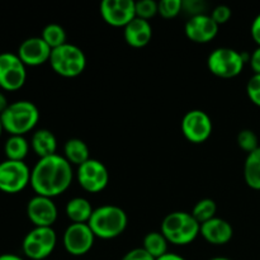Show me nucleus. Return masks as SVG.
I'll return each mask as SVG.
<instances>
[{"label":"nucleus","instance_id":"nucleus-1","mask_svg":"<svg viewBox=\"0 0 260 260\" xmlns=\"http://www.w3.org/2000/svg\"><path fill=\"white\" fill-rule=\"evenodd\" d=\"M74 179L73 165L62 155L42 157L30 169V187L37 196L55 198L70 188Z\"/></svg>","mask_w":260,"mask_h":260},{"label":"nucleus","instance_id":"nucleus-2","mask_svg":"<svg viewBox=\"0 0 260 260\" xmlns=\"http://www.w3.org/2000/svg\"><path fill=\"white\" fill-rule=\"evenodd\" d=\"M127 223H128V217L121 207L114 205H104L94 208L88 225L95 238L102 240H112L124 233Z\"/></svg>","mask_w":260,"mask_h":260},{"label":"nucleus","instance_id":"nucleus-3","mask_svg":"<svg viewBox=\"0 0 260 260\" xmlns=\"http://www.w3.org/2000/svg\"><path fill=\"white\" fill-rule=\"evenodd\" d=\"M4 131L10 136H24L35 129L40 121V109L33 102L17 101L0 114Z\"/></svg>","mask_w":260,"mask_h":260},{"label":"nucleus","instance_id":"nucleus-4","mask_svg":"<svg viewBox=\"0 0 260 260\" xmlns=\"http://www.w3.org/2000/svg\"><path fill=\"white\" fill-rule=\"evenodd\" d=\"M201 225L196 221L192 213L175 211L164 217L160 233L173 245L184 246L192 244L200 235Z\"/></svg>","mask_w":260,"mask_h":260},{"label":"nucleus","instance_id":"nucleus-5","mask_svg":"<svg viewBox=\"0 0 260 260\" xmlns=\"http://www.w3.org/2000/svg\"><path fill=\"white\" fill-rule=\"evenodd\" d=\"M48 62L57 75L71 79L84 73L86 68V56L80 47L68 42L53 48Z\"/></svg>","mask_w":260,"mask_h":260},{"label":"nucleus","instance_id":"nucleus-6","mask_svg":"<svg viewBox=\"0 0 260 260\" xmlns=\"http://www.w3.org/2000/svg\"><path fill=\"white\" fill-rule=\"evenodd\" d=\"M243 52L230 47H218L210 53L207 68L211 74L221 79H233L240 75L245 66Z\"/></svg>","mask_w":260,"mask_h":260},{"label":"nucleus","instance_id":"nucleus-7","mask_svg":"<svg viewBox=\"0 0 260 260\" xmlns=\"http://www.w3.org/2000/svg\"><path fill=\"white\" fill-rule=\"evenodd\" d=\"M57 244V235L52 228H33L24 236L22 250L25 258L46 260L53 253Z\"/></svg>","mask_w":260,"mask_h":260},{"label":"nucleus","instance_id":"nucleus-8","mask_svg":"<svg viewBox=\"0 0 260 260\" xmlns=\"http://www.w3.org/2000/svg\"><path fill=\"white\" fill-rule=\"evenodd\" d=\"M30 184V169L24 161L4 160L0 162V190L17 194Z\"/></svg>","mask_w":260,"mask_h":260},{"label":"nucleus","instance_id":"nucleus-9","mask_svg":"<svg viewBox=\"0 0 260 260\" xmlns=\"http://www.w3.org/2000/svg\"><path fill=\"white\" fill-rule=\"evenodd\" d=\"M27 80V66L17 53H0V88L5 91L19 90Z\"/></svg>","mask_w":260,"mask_h":260},{"label":"nucleus","instance_id":"nucleus-10","mask_svg":"<svg viewBox=\"0 0 260 260\" xmlns=\"http://www.w3.org/2000/svg\"><path fill=\"white\" fill-rule=\"evenodd\" d=\"M76 179L84 190L89 193H99L108 185L109 172L103 162L90 157L88 161L78 167Z\"/></svg>","mask_w":260,"mask_h":260},{"label":"nucleus","instance_id":"nucleus-11","mask_svg":"<svg viewBox=\"0 0 260 260\" xmlns=\"http://www.w3.org/2000/svg\"><path fill=\"white\" fill-rule=\"evenodd\" d=\"M95 241L88 223H70L62 235V244L65 250L73 256H81L91 250Z\"/></svg>","mask_w":260,"mask_h":260},{"label":"nucleus","instance_id":"nucleus-12","mask_svg":"<svg viewBox=\"0 0 260 260\" xmlns=\"http://www.w3.org/2000/svg\"><path fill=\"white\" fill-rule=\"evenodd\" d=\"M212 119L201 109L187 112L182 119V132L192 144H203L212 135Z\"/></svg>","mask_w":260,"mask_h":260},{"label":"nucleus","instance_id":"nucleus-13","mask_svg":"<svg viewBox=\"0 0 260 260\" xmlns=\"http://www.w3.org/2000/svg\"><path fill=\"white\" fill-rule=\"evenodd\" d=\"M101 15L112 27H126L136 18L134 0H103L101 3Z\"/></svg>","mask_w":260,"mask_h":260},{"label":"nucleus","instance_id":"nucleus-14","mask_svg":"<svg viewBox=\"0 0 260 260\" xmlns=\"http://www.w3.org/2000/svg\"><path fill=\"white\" fill-rule=\"evenodd\" d=\"M27 216L35 228H52L57 220L58 211L52 198L36 194L28 201Z\"/></svg>","mask_w":260,"mask_h":260},{"label":"nucleus","instance_id":"nucleus-15","mask_svg":"<svg viewBox=\"0 0 260 260\" xmlns=\"http://www.w3.org/2000/svg\"><path fill=\"white\" fill-rule=\"evenodd\" d=\"M50 46L41 37H29L23 41L18 47V57L25 66H41L48 62L51 57Z\"/></svg>","mask_w":260,"mask_h":260},{"label":"nucleus","instance_id":"nucleus-16","mask_svg":"<svg viewBox=\"0 0 260 260\" xmlns=\"http://www.w3.org/2000/svg\"><path fill=\"white\" fill-rule=\"evenodd\" d=\"M220 25L208 14L190 17L184 27L185 36L194 43H208L217 36Z\"/></svg>","mask_w":260,"mask_h":260},{"label":"nucleus","instance_id":"nucleus-17","mask_svg":"<svg viewBox=\"0 0 260 260\" xmlns=\"http://www.w3.org/2000/svg\"><path fill=\"white\" fill-rule=\"evenodd\" d=\"M200 235L212 245H225L230 243L234 236V229L229 221L215 217L201 225Z\"/></svg>","mask_w":260,"mask_h":260},{"label":"nucleus","instance_id":"nucleus-18","mask_svg":"<svg viewBox=\"0 0 260 260\" xmlns=\"http://www.w3.org/2000/svg\"><path fill=\"white\" fill-rule=\"evenodd\" d=\"M124 41L134 48H142L150 43L152 38V27L149 20L135 18L123 28Z\"/></svg>","mask_w":260,"mask_h":260},{"label":"nucleus","instance_id":"nucleus-19","mask_svg":"<svg viewBox=\"0 0 260 260\" xmlns=\"http://www.w3.org/2000/svg\"><path fill=\"white\" fill-rule=\"evenodd\" d=\"M30 149L40 159L57 154V140L53 132L47 128H40L35 131L30 137Z\"/></svg>","mask_w":260,"mask_h":260},{"label":"nucleus","instance_id":"nucleus-20","mask_svg":"<svg viewBox=\"0 0 260 260\" xmlns=\"http://www.w3.org/2000/svg\"><path fill=\"white\" fill-rule=\"evenodd\" d=\"M93 212V206L84 197L71 198L65 206L66 217L71 223H88Z\"/></svg>","mask_w":260,"mask_h":260},{"label":"nucleus","instance_id":"nucleus-21","mask_svg":"<svg viewBox=\"0 0 260 260\" xmlns=\"http://www.w3.org/2000/svg\"><path fill=\"white\" fill-rule=\"evenodd\" d=\"M63 157L71 165L80 167L90 159V151L86 142L80 139H70L63 145Z\"/></svg>","mask_w":260,"mask_h":260},{"label":"nucleus","instance_id":"nucleus-22","mask_svg":"<svg viewBox=\"0 0 260 260\" xmlns=\"http://www.w3.org/2000/svg\"><path fill=\"white\" fill-rule=\"evenodd\" d=\"M244 179L249 188L260 190V146L246 156L244 162Z\"/></svg>","mask_w":260,"mask_h":260},{"label":"nucleus","instance_id":"nucleus-23","mask_svg":"<svg viewBox=\"0 0 260 260\" xmlns=\"http://www.w3.org/2000/svg\"><path fill=\"white\" fill-rule=\"evenodd\" d=\"M30 144L24 136H9L4 144V154L7 160L24 161L29 152Z\"/></svg>","mask_w":260,"mask_h":260},{"label":"nucleus","instance_id":"nucleus-24","mask_svg":"<svg viewBox=\"0 0 260 260\" xmlns=\"http://www.w3.org/2000/svg\"><path fill=\"white\" fill-rule=\"evenodd\" d=\"M168 244H169V241L165 239V236L160 231H151V233L145 235L142 249L146 250L154 259H159L167 253H169Z\"/></svg>","mask_w":260,"mask_h":260},{"label":"nucleus","instance_id":"nucleus-25","mask_svg":"<svg viewBox=\"0 0 260 260\" xmlns=\"http://www.w3.org/2000/svg\"><path fill=\"white\" fill-rule=\"evenodd\" d=\"M41 38L50 46L51 50L68 43V41H66L68 36H66L65 29L57 23H51V24L46 25L42 29Z\"/></svg>","mask_w":260,"mask_h":260},{"label":"nucleus","instance_id":"nucleus-26","mask_svg":"<svg viewBox=\"0 0 260 260\" xmlns=\"http://www.w3.org/2000/svg\"><path fill=\"white\" fill-rule=\"evenodd\" d=\"M216 212H217V206H216L215 201L211 200V198H203L196 203L190 213L196 218V221L200 225H202V223L215 218Z\"/></svg>","mask_w":260,"mask_h":260},{"label":"nucleus","instance_id":"nucleus-27","mask_svg":"<svg viewBox=\"0 0 260 260\" xmlns=\"http://www.w3.org/2000/svg\"><path fill=\"white\" fill-rule=\"evenodd\" d=\"M236 141H238L239 147L248 154H250L259 147V139L253 129H241L239 132Z\"/></svg>","mask_w":260,"mask_h":260},{"label":"nucleus","instance_id":"nucleus-28","mask_svg":"<svg viewBox=\"0 0 260 260\" xmlns=\"http://www.w3.org/2000/svg\"><path fill=\"white\" fill-rule=\"evenodd\" d=\"M183 10L182 0H161L157 3V14L164 19H173Z\"/></svg>","mask_w":260,"mask_h":260},{"label":"nucleus","instance_id":"nucleus-29","mask_svg":"<svg viewBox=\"0 0 260 260\" xmlns=\"http://www.w3.org/2000/svg\"><path fill=\"white\" fill-rule=\"evenodd\" d=\"M136 18L149 20L157 14V3L154 0H140L135 2Z\"/></svg>","mask_w":260,"mask_h":260},{"label":"nucleus","instance_id":"nucleus-30","mask_svg":"<svg viewBox=\"0 0 260 260\" xmlns=\"http://www.w3.org/2000/svg\"><path fill=\"white\" fill-rule=\"evenodd\" d=\"M246 94L253 104L260 108V74H254L246 84Z\"/></svg>","mask_w":260,"mask_h":260},{"label":"nucleus","instance_id":"nucleus-31","mask_svg":"<svg viewBox=\"0 0 260 260\" xmlns=\"http://www.w3.org/2000/svg\"><path fill=\"white\" fill-rule=\"evenodd\" d=\"M231 15H233V12H231V9L228 5H217V7L213 8L212 13H211V18L218 25L228 23L230 20Z\"/></svg>","mask_w":260,"mask_h":260},{"label":"nucleus","instance_id":"nucleus-32","mask_svg":"<svg viewBox=\"0 0 260 260\" xmlns=\"http://www.w3.org/2000/svg\"><path fill=\"white\" fill-rule=\"evenodd\" d=\"M206 8H207V5L203 2H200V0H187V2H183V10H185L190 17L206 14Z\"/></svg>","mask_w":260,"mask_h":260},{"label":"nucleus","instance_id":"nucleus-33","mask_svg":"<svg viewBox=\"0 0 260 260\" xmlns=\"http://www.w3.org/2000/svg\"><path fill=\"white\" fill-rule=\"evenodd\" d=\"M121 260H156L142 248H136L124 254Z\"/></svg>","mask_w":260,"mask_h":260},{"label":"nucleus","instance_id":"nucleus-34","mask_svg":"<svg viewBox=\"0 0 260 260\" xmlns=\"http://www.w3.org/2000/svg\"><path fill=\"white\" fill-rule=\"evenodd\" d=\"M249 65H250L254 74H260V46H258V47L250 53Z\"/></svg>","mask_w":260,"mask_h":260},{"label":"nucleus","instance_id":"nucleus-35","mask_svg":"<svg viewBox=\"0 0 260 260\" xmlns=\"http://www.w3.org/2000/svg\"><path fill=\"white\" fill-rule=\"evenodd\" d=\"M250 33L254 42H255L258 46H260V13L255 18H254L253 23H251Z\"/></svg>","mask_w":260,"mask_h":260},{"label":"nucleus","instance_id":"nucleus-36","mask_svg":"<svg viewBox=\"0 0 260 260\" xmlns=\"http://www.w3.org/2000/svg\"><path fill=\"white\" fill-rule=\"evenodd\" d=\"M156 260H187L185 258H183L182 255L175 253H167L165 255H162L161 258L156 259Z\"/></svg>","mask_w":260,"mask_h":260},{"label":"nucleus","instance_id":"nucleus-37","mask_svg":"<svg viewBox=\"0 0 260 260\" xmlns=\"http://www.w3.org/2000/svg\"><path fill=\"white\" fill-rule=\"evenodd\" d=\"M8 106H9V103H8L7 96H5V94L3 91H0V114L8 108Z\"/></svg>","mask_w":260,"mask_h":260},{"label":"nucleus","instance_id":"nucleus-38","mask_svg":"<svg viewBox=\"0 0 260 260\" xmlns=\"http://www.w3.org/2000/svg\"><path fill=\"white\" fill-rule=\"evenodd\" d=\"M0 260H24V259L19 255H15V254L7 253V254H2V255H0Z\"/></svg>","mask_w":260,"mask_h":260},{"label":"nucleus","instance_id":"nucleus-39","mask_svg":"<svg viewBox=\"0 0 260 260\" xmlns=\"http://www.w3.org/2000/svg\"><path fill=\"white\" fill-rule=\"evenodd\" d=\"M210 260H233V259H229V258H225V256H216V258H212Z\"/></svg>","mask_w":260,"mask_h":260},{"label":"nucleus","instance_id":"nucleus-40","mask_svg":"<svg viewBox=\"0 0 260 260\" xmlns=\"http://www.w3.org/2000/svg\"><path fill=\"white\" fill-rule=\"evenodd\" d=\"M3 131H4V127H3L2 119H0V137H2V134H3Z\"/></svg>","mask_w":260,"mask_h":260}]
</instances>
